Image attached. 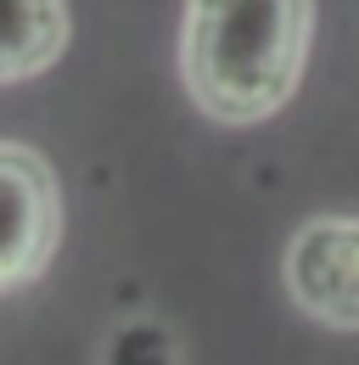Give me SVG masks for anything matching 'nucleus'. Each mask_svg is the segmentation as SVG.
<instances>
[{
    "label": "nucleus",
    "mask_w": 359,
    "mask_h": 365,
    "mask_svg": "<svg viewBox=\"0 0 359 365\" xmlns=\"http://www.w3.org/2000/svg\"><path fill=\"white\" fill-rule=\"evenodd\" d=\"M314 0H185L180 79L230 130L275 118L309 62Z\"/></svg>",
    "instance_id": "nucleus-1"
},
{
    "label": "nucleus",
    "mask_w": 359,
    "mask_h": 365,
    "mask_svg": "<svg viewBox=\"0 0 359 365\" xmlns=\"http://www.w3.org/2000/svg\"><path fill=\"white\" fill-rule=\"evenodd\" d=\"M62 242V185L45 152L0 140V298L40 281Z\"/></svg>",
    "instance_id": "nucleus-2"
},
{
    "label": "nucleus",
    "mask_w": 359,
    "mask_h": 365,
    "mask_svg": "<svg viewBox=\"0 0 359 365\" xmlns=\"http://www.w3.org/2000/svg\"><path fill=\"white\" fill-rule=\"evenodd\" d=\"M281 281L292 304L331 331H359V220L314 214L292 230Z\"/></svg>",
    "instance_id": "nucleus-3"
},
{
    "label": "nucleus",
    "mask_w": 359,
    "mask_h": 365,
    "mask_svg": "<svg viewBox=\"0 0 359 365\" xmlns=\"http://www.w3.org/2000/svg\"><path fill=\"white\" fill-rule=\"evenodd\" d=\"M68 0H0V85L51 73L68 51Z\"/></svg>",
    "instance_id": "nucleus-4"
}]
</instances>
